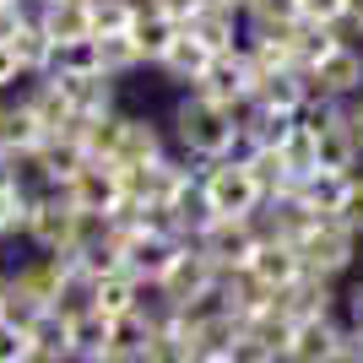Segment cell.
<instances>
[{
  "label": "cell",
  "instance_id": "cell-24",
  "mask_svg": "<svg viewBox=\"0 0 363 363\" xmlns=\"http://www.w3.org/2000/svg\"><path fill=\"white\" fill-rule=\"evenodd\" d=\"M179 16H168V11H157V6H147V0H141V16H136V28H130V38H136V49H141V60H163L168 55V44H174V38H179Z\"/></svg>",
  "mask_w": 363,
  "mask_h": 363
},
{
  "label": "cell",
  "instance_id": "cell-5",
  "mask_svg": "<svg viewBox=\"0 0 363 363\" xmlns=\"http://www.w3.org/2000/svg\"><path fill=\"white\" fill-rule=\"evenodd\" d=\"M217 288H223L217 266L201 255L196 244H184L179 260L163 272V282H157L152 293H157V309H168V315H196V309L217 303Z\"/></svg>",
  "mask_w": 363,
  "mask_h": 363
},
{
  "label": "cell",
  "instance_id": "cell-21",
  "mask_svg": "<svg viewBox=\"0 0 363 363\" xmlns=\"http://www.w3.org/2000/svg\"><path fill=\"white\" fill-rule=\"evenodd\" d=\"M87 163H92V157H87V147H82V136H76V125H71L65 136H49L44 141V152H38V163H33V168H38L55 190H65Z\"/></svg>",
  "mask_w": 363,
  "mask_h": 363
},
{
  "label": "cell",
  "instance_id": "cell-15",
  "mask_svg": "<svg viewBox=\"0 0 363 363\" xmlns=\"http://www.w3.org/2000/svg\"><path fill=\"white\" fill-rule=\"evenodd\" d=\"M244 272L255 277L260 288L272 293H288L293 282L303 277V255H298V244H288V239H272V233H260V250H255V260L244 266Z\"/></svg>",
  "mask_w": 363,
  "mask_h": 363
},
{
  "label": "cell",
  "instance_id": "cell-8",
  "mask_svg": "<svg viewBox=\"0 0 363 363\" xmlns=\"http://www.w3.org/2000/svg\"><path fill=\"white\" fill-rule=\"evenodd\" d=\"M298 255H303V272L309 277L336 282V277L352 272V260H358V233L342 228L336 217H320V223H309V233L298 239Z\"/></svg>",
  "mask_w": 363,
  "mask_h": 363
},
{
  "label": "cell",
  "instance_id": "cell-39",
  "mask_svg": "<svg viewBox=\"0 0 363 363\" xmlns=\"http://www.w3.org/2000/svg\"><path fill=\"white\" fill-rule=\"evenodd\" d=\"M347 325L363 331V282H352V293H347Z\"/></svg>",
  "mask_w": 363,
  "mask_h": 363
},
{
  "label": "cell",
  "instance_id": "cell-47",
  "mask_svg": "<svg viewBox=\"0 0 363 363\" xmlns=\"http://www.w3.org/2000/svg\"><path fill=\"white\" fill-rule=\"evenodd\" d=\"M201 363H239V352H233V358H201Z\"/></svg>",
  "mask_w": 363,
  "mask_h": 363
},
{
  "label": "cell",
  "instance_id": "cell-3",
  "mask_svg": "<svg viewBox=\"0 0 363 363\" xmlns=\"http://www.w3.org/2000/svg\"><path fill=\"white\" fill-rule=\"evenodd\" d=\"M260 206H266V190L250 174L244 157H228V163H206L201 174V212L206 217H228V223H255Z\"/></svg>",
  "mask_w": 363,
  "mask_h": 363
},
{
  "label": "cell",
  "instance_id": "cell-10",
  "mask_svg": "<svg viewBox=\"0 0 363 363\" xmlns=\"http://www.w3.org/2000/svg\"><path fill=\"white\" fill-rule=\"evenodd\" d=\"M190 92H201V98H212V104L239 108L244 114V108H250V92H255V71H250V60H244V44L228 49V55H217Z\"/></svg>",
  "mask_w": 363,
  "mask_h": 363
},
{
  "label": "cell",
  "instance_id": "cell-40",
  "mask_svg": "<svg viewBox=\"0 0 363 363\" xmlns=\"http://www.w3.org/2000/svg\"><path fill=\"white\" fill-rule=\"evenodd\" d=\"M147 6H157V11H168V16H179V22L196 11V0H147Z\"/></svg>",
  "mask_w": 363,
  "mask_h": 363
},
{
  "label": "cell",
  "instance_id": "cell-23",
  "mask_svg": "<svg viewBox=\"0 0 363 363\" xmlns=\"http://www.w3.org/2000/svg\"><path fill=\"white\" fill-rule=\"evenodd\" d=\"M217 55L206 44H201V38H190V33L179 28V38H174V44H168V55L163 60H157V71L168 76V82H184V87H196L201 76H206V65H212Z\"/></svg>",
  "mask_w": 363,
  "mask_h": 363
},
{
  "label": "cell",
  "instance_id": "cell-32",
  "mask_svg": "<svg viewBox=\"0 0 363 363\" xmlns=\"http://www.w3.org/2000/svg\"><path fill=\"white\" fill-rule=\"evenodd\" d=\"M277 157H282V168H288V179H293V184H303L309 174H315V136H309L303 125H293L288 141L277 147Z\"/></svg>",
  "mask_w": 363,
  "mask_h": 363
},
{
  "label": "cell",
  "instance_id": "cell-43",
  "mask_svg": "<svg viewBox=\"0 0 363 363\" xmlns=\"http://www.w3.org/2000/svg\"><path fill=\"white\" fill-rule=\"evenodd\" d=\"M87 363H141V352H114V347H108L104 358H87Z\"/></svg>",
  "mask_w": 363,
  "mask_h": 363
},
{
  "label": "cell",
  "instance_id": "cell-33",
  "mask_svg": "<svg viewBox=\"0 0 363 363\" xmlns=\"http://www.w3.org/2000/svg\"><path fill=\"white\" fill-rule=\"evenodd\" d=\"M38 331L22 320H0V363H38Z\"/></svg>",
  "mask_w": 363,
  "mask_h": 363
},
{
  "label": "cell",
  "instance_id": "cell-34",
  "mask_svg": "<svg viewBox=\"0 0 363 363\" xmlns=\"http://www.w3.org/2000/svg\"><path fill=\"white\" fill-rule=\"evenodd\" d=\"M28 206L33 201H28V190H22V179L0 168V239L16 233V228H28Z\"/></svg>",
  "mask_w": 363,
  "mask_h": 363
},
{
  "label": "cell",
  "instance_id": "cell-48",
  "mask_svg": "<svg viewBox=\"0 0 363 363\" xmlns=\"http://www.w3.org/2000/svg\"><path fill=\"white\" fill-rule=\"evenodd\" d=\"M38 363H65V358H49V352H44V358H38Z\"/></svg>",
  "mask_w": 363,
  "mask_h": 363
},
{
  "label": "cell",
  "instance_id": "cell-27",
  "mask_svg": "<svg viewBox=\"0 0 363 363\" xmlns=\"http://www.w3.org/2000/svg\"><path fill=\"white\" fill-rule=\"evenodd\" d=\"M6 49L16 55L22 76H49V71H55V44L44 38V28H38L33 16H28V22H22V28L11 33V38H6Z\"/></svg>",
  "mask_w": 363,
  "mask_h": 363
},
{
  "label": "cell",
  "instance_id": "cell-30",
  "mask_svg": "<svg viewBox=\"0 0 363 363\" xmlns=\"http://www.w3.org/2000/svg\"><path fill=\"white\" fill-rule=\"evenodd\" d=\"M244 16L255 33H288L298 28V0H244Z\"/></svg>",
  "mask_w": 363,
  "mask_h": 363
},
{
  "label": "cell",
  "instance_id": "cell-1",
  "mask_svg": "<svg viewBox=\"0 0 363 363\" xmlns=\"http://www.w3.org/2000/svg\"><path fill=\"white\" fill-rule=\"evenodd\" d=\"M174 136H179V147L190 152V157H201V163H228V157L244 147V114L212 104V98H201V92H190V98H179V108H174Z\"/></svg>",
  "mask_w": 363,
  "mask_h": 363
},
{
  "label": "cell",
  "instance_id": "cell-28",
  "mask_svg": "<svg viewBox=\"0 0 363 363\" xmlns=\"http://www.w3.org/2000/svg\"><path fill=\"white\" fill-rule=\"evenodd\" d=\"M28 108L44 120V130L49 136H65L76 125V114H71V98H65V87L55 82V76H44V82H33V92H28Z\"/></svg>",
  "mask_w": 363,
  "mask_h": 363
},
{
  "label": "cell",
  "instance_id": "cell-7",
  "mask_svg": "<svg viewBox=\"0 0 363 363\" xmlns=\"http://www.w3.org/2000/svg\"><path fill=\"white\" fill-rule=\"evenodd\" d=\"M201 255L217 266V277H233L244 272L260 250V223H228V217H201V228L190 233Z\"/></svg>",
  "mask_w": 363,
  "mask_h": 363
},
{
  "label": "cell",
  "instance_id": "cell-46",
  "mask_svg": "<svg viewBox=\"0 0 363 363\" xmlns=\"http://www.w3.org/2000/svg\"><path fill=\"white\" fill-rule=\"evenodd\" d=\"M0 320H6V277H0Z\"/></svg>",
  "mask_w": 363,
  "mask_h": 363
},
{
  "label": "cell",
  "instance_id": "cell-35",
  "mask_svg": "<svg viewBox=\"0 0 363 363\" xmlns=\"http://www.w3.org/2000/svg\"><path fill=\"white\" fill-rule=\"evenodd\" d=\"M98 55H104V71L108 76H125V71H136V65H147L130 33H120V38H98Z\"/></svg>",
  "mask_w": 363,
  "mask_h": 363
},
{
  "label": "cell",
  "instance_id": "cell-12",
  "mask_svg": "<svg viewBox=\"0 0 363 363\" xmlns=\"http://www.w3.org/2000/svg\"><path fill=\"white\" fill-rule=\"evenodd\" d=\"M60 336H65V363H87V358H104L108 352L114 325L92 303H71V309H60Z\"/></svg>",
  "mask_w": 363,
  "mask_h": 363
},
{
  "label": "cell",
  "instance_id": "cell-19",
  "mask_svg": "<svg viewBox=\"0 0 363 363\" xmlns=\"http://www.w3.org/2000/svg\"><path fill=\"white\" fill-rule=\"evenodd\" d=\"M65 87V98H71V114L82 125H92V120H108L114 114V76H55Z\"/></svg>",
  "mask_w": 363,
  "mask_h": 363
},
{
  "label": "cell",
  "instance_id": "cell-13",
  "mask_svg": "<svg viewBox=\"0 0 363 363\" xmlns=\"http://www.w3.org/2000/svg\"><path fill=\"white\" fill-rule=\"evenodd\" d=\"M120 174H141V168L163 163V136H157V125L147 120H114V141H108V157Z\"/></svg>",
  "mask_w": 363,
  "mask_h": 363
},
{
  "label": "cell",
  "instance_id": "cell-37",
  "mask_svg": "<svg viewBox=\"0 0 363 363\" xmlns=\"http://www.w3.org/2000/svg\"><path fill=\"white\" fill-rule=\"evenodd\" d=\"M336 223L352 228V233L363 239V174H352V179L342 184V206H336Z\"/></svg>",
  "mask_w": 363,
  "mask_h": 363
},
{
  "label": "cell",
  "instance_id": "cell-49",
  "mask_svg": "<svg viewBox=\"0 0 363 363\" xmlns=\"http://www.w3.org/2000/svg\"><path fill=\"white\" fill-rule=\"evenodd\" d=\"M0 6H22V0H0Z\"/></svg>",
  "mask_w": 363,
  "mask_h": 363
},
{
  "label": "cell",
  "instance_id": "cell-4",
  "mask_svg": "<svg viewBox=\"0 0 363 363\" xmlns=\"http://www.w3.org/2000/svg\"><path fill=\"white\" fill-rule=\"evenodd\" d=\"M71 303V293H65V277L55 260H33V266H22L16 277H6V320H22V325H44V320H55Z\"/></svg>",
  "mask_w": 363,
  "mask_h": 363
},
{
  "label": "cell",
  "instance_id": "cell-20",
  "mask_svg": "<svg viewBox=\"0 0 363 363\" xmlns=\"http://www.w3.org/2000/svg\"><path fill=\"white\" fill-rule=\"evenodd\" d=\"M363 147L352 136L347 120H336L331 130H320L315 136V174H331V179H352V168H358Z\"/></svg>",
  "mask_w": 363,
  "mask_h": 363
},
{
  "label": "cell",
  "instance_id": "cell-41",
  "mask_svg": "<svg viewBox=\"0 0 363 363\" xmlns=\"http://www.w3.org/2000/svg\"><path fill=\"white\" fill-rule=\"evenodd\" d=\"M342 363H363V331L347 325V347H342Z\"/></svg>",
  "mask_w": 363,
  "mask_h": 363
},
{
  "label": "cell",
  "instance_id": "cell-42",
  "mask_svg": "<svg viewBox=\"0 0 363 363\" xmlns=\"http://www.w3.org/2000/svg\"><path fill=\"white\" fill-rule=\"evenodd\" d=\"M347 125H352V136H358V147H363V92H358V104L347 108Z\"/></svg>",
  "mask_w": 363,
  "mask_h": 363
},
{
  "label": "cell",
  "instance_id": "cell-14",
  "mask_svg": "<svg viewBox=\"0 0 363 363\" xmlns=\"http://www.w3.org/2000/svg\"><path fill=\"white\" fill-rule=\"evenodd\" d=\"M342 347H347V325L325 315V320H309V325H293L282 363H342Z\"/></svg>",
  "mask_w": 363,
  "mask_h": 363
},
{
  "label": "cell",
  "instance_id": "cell-36",
  "mask_svg": "<svg viewBox=\"0 0 363 363\" xmlns=\"http://www.w3.org/2000/svg\"><path fill=\"white\" fill-rule=\"evenodd\" d=\"M347 6H352V0H298V22L336 33L342 22H347Z\"/></svg>",
  "mask_w": 363,
  "mask_h": 363
},
{
  "label": "cell",
  "instance_id": "cell-29",
  "mask_svg": "<svg viewBox=\"0 0 363 363\" xmlns=\"http://www.w3.org/2000/svg\"><path fill=\"white\" fill-rule=\"evenodd\" d=\"M141 0H92V38H120L136 28Z\"/></svg>",
  "mask_w": 363,
  "mask_h": 363
},
{
  "label": "cell",
  "instance_id": "cell-38",
  "mask_svg": "<svg viewBox=\"0 0 363 363\" xmlns=\"http://www.w3.org/2000/svg\"><path fill=\"white\" fill-rule=\"evenodd\" d=\"M22 82V65H16V55L6 44H0V87H16Z\"/></svg>",
  "mask_w": 363,
  "mask_h": 363
},
{
  "label": "cell",
  "instance_id": "cell-44",
  "mask_svg": "<svg viewBox=\"0 0 363 363\" xmlns=\"http://www.w3.org/2000/svg\"><path fill=\"white\" fill-rule=\"evenodd\" d=\"M196 6H212V11H233V16L244 11V0H196Z\"/></svg>",
  "mask_w": 363,
  "mask_h": 363
},
{
  "label": "cell",
  "instance_id": "cell-11",
  "mask_svg": "<svg viewBox=\"0 0 363 363\" xmlns=\"http://www.w3.org/2000/svg\"><path fill=\"white\" fill-rule=\"evenodd\" d=\"M303 82H309V98H331V104L358 98V92H363V49L342 38V44H336L309 76H303Z\"/></svg>",
  "mask_w": 363,
  "mask_h": 363
},
{
  "label": "cell",
  "instance_id": "cell-31",
  "mask_svg": "<svg viewBox=\"0 0 363 363\" xmlns=\"http://www.w3.org/2000/svg\"><path fill=\"white\" fill-rule=\"evenodd\" d=\"M98 71H104L98 38H82V44H60V49H55V71H49V76H98Z\"/></svg>",
  "mask_w": 363,
  "mask_h": 363
},
{
  "label": "cell",
  "instance_id": "cell-16",
  "mask_svg": "<svg viewBox=\"0 0 363 363\" xmlns=\"http://www.w3.org/2000/svg\"><path fill=\"white\" fill-rule=\"evenodd\" d=\"M272 309L288 320V325H309V320L336 315V288L325 282V277H309V272H303L288 293H277V298H272Z\"/></svg>",
  "mask_w": 363,
  "mask_h": 363
},
{
  "label": "cell",
  "instance_id": "cell-2",
  "mask_svg": "<svg viewBox=\"0 0 363 363\" xmlns=\"http://www.w3.org/2000/svg\"><path fill=\"white\" fill-rule=\"evenodd\" d=\"M104 228H108V223L82 217L71 201L55 190V196H38V201L28 206V228H22V233H28V239L38 244L44 255H71V250H92Z\"/></svg>",
  "mask_w": 363,
  "mask_h": 363
},
{
  "label": "cell",
  "instance_id": "cell-9",
  "mask_svg": "<svg viewBox=\"0 0 363 363\" xmlns=\"http://www.w3.org/2000/svg\"><path fill=\"white\" fill-rule=\"evenodd\" d=\"M60 196L71 201L82 217L114 223V217H120V206H125V174H120L114 163H98V157H92V163H87V168H82V174H76V179L60 190Z\"/></svg>",
  "mask_w": 363,
  "mask_h": 363
},
{
  "label": "cell",
  "instance_id": "cell-22",
  "mask_svg": "<svg viewBox=\"0 0 363 363\" xmlns=\"http://www.w3.org/2000/svg\"><path fill=\"white\" fill-rule=\"evenodd\" d=\"M309 104V82L298 71H277V76H255L250 108H272V114H303Z\"/></svg>",
  "mask_w": 363,
  "mask_h": 363
},
{
  "label": "cell",
  "instance_id": "cell-45",
  "mask_svg": "<svg viewBox=\"0 0 363 363\" xmlns=\"http://www.w3.org/2000/svg\"><path fill=\"white\" fill-rule=\"evenodd\" d=\"M347 22H352V28H363V0H352V6H347Z\"/></svg>",
  "mask_w": 363,
  "mask_h": 363
},
{
  "label": "cell",
  "instance_id": "cell-18",
  "mask_svg": "<svg viewBox=\"0 0 363 363\" xmlns=\"http://www.w3.org/2000/svg\"><path fill=\"white\" fill-rule=\"evenodd\" d=\"M33 22L44 28V38L55 49L60 44H82V38H92V0H44Z\"/></svg>",
  "mask_w": 363,
  "mask_h": 363
},
{
  "label": "cell",
  "instance_id": "cell-26",
  "mask_svg": "<svg viewBox=\"0 0 363 363\" xmlns=\"http://www.w3.org/2000/svg\"><path fill=\"white\" fill-rule=\"evenodd\" d=\"M184 33H190V38H201V44L212 49V55H228V49H239V16H233V11L196 6V11L184 16Z\"/></svg>",
  "mask_w": 363,
  "mask_h": 363
},
{
  "label": "cell",
  "instance_id": "cell-6",
  "mask_svg": "<svg viewBox=\"0 0 363 363\" xmlns=\"http://www.w3.org/2000/svg\"><path fill=\"white\" fill-rule=\"evenodd\" d=\"M120 228H125V272L141 277L147 288H157L163 272L179 260L184 239L168 223H157V217H152V223H120Z\"/></svg>",
  "mask_w": 363,
  "mask_h": 363
},
{
  "label": "cell",
  "instance_id": "cell-25",
  "mask_svg": "<svg viewBox=\"0 0 363 363\" xmlns=\"http://www.w3.org/2000/svg\"><path fill=\"white\" fill-rule=\"evenodd\" d=\"M217 309H228V315L244 325V320H255V315L272 309V293L260 288L250 272H233V277H223V288H217Z\"/></svg>",
  "mask_w": 363,
  "mask_h": 363
},
{
  "label": "cell",
  "instance_id": "cell-17",
  "mask_svg": "<svg viewBox=\"0 0 363 363\" xmlns=\"http://www.w3.org/2000/svg\"><path fill=\"white\" fill-rule=\"evenodd\" d=\"M87 303L104 320H125V315H136V309H147V282L130 277L125 266H120V272H104V277H92Z\"/></svg>",
  "mask_w": 363,
  "mask_h": 363
}]
</instances>
